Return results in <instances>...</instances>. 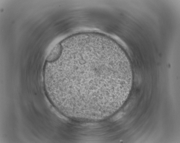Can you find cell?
Returning <instances> with one entry per match:
<instances>
[{
	"label": "cell",
	"mask_w": 180,
	"mask_h": 143,
	"mask_svg": "<svg viewBox=\"0 0 180 143\" xmlns=\"http://www.w3.org/2000/svg\"><path fill=\"white\" fill-rule=\"evenodd\" d=\"M48 96L71 118L103 119L117 110L131 87L132 73L127 58L110 44L84 41L62 51L44 71Z\"/></svg>",
	"instance_id": "1"
},
{
	"label": "cell",
	"mask_w": 180,
	"mask_h": 143,
	"mask_svg": "<svg viewBox=\"0 0 180 143\" xmlns=\"http://www.w3.org/2000/svg\"><path fill=\"white\" fill-rule=\"evenodd\" d=\"M62 50L61 44H58L56 45L47 57V62H51L56 60L60 56Z\"/></svg>",
	"instance_id": "2"
}]
</instances>
